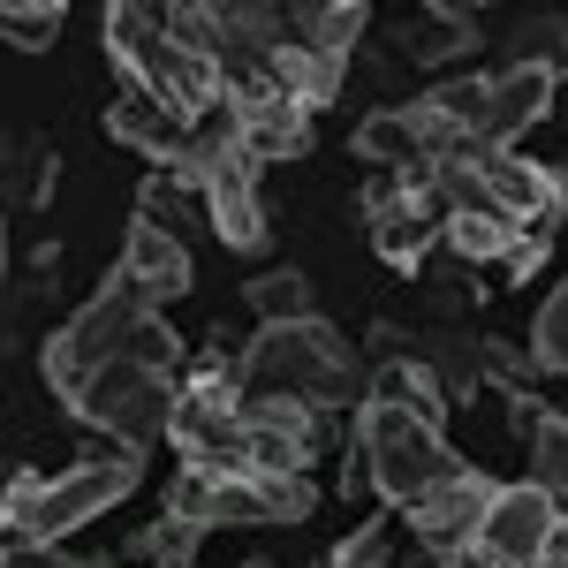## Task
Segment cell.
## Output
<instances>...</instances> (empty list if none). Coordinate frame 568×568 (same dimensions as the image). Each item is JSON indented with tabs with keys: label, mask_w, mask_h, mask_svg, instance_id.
<instances>
[{
	"label": "cell",
	"mask_w": 568,
	"mask_h": 568,
	"mask_svg": "<svg viewBox=\"0 0 568 568\" xmlns=\"http://www.w3.org/2000/svg\"><path fill=\"white\" fill-rule=\"evenodd\" d=\"M39 364H45V387L61 394V402H77V394L91 387V372H106V364L175 372L182 342H175V326L160 318V304L136 288L130 273H106V288H99L69 326H53V342H45Z\"/></svg>",
	"instance_id": "cell-1"
},
{
	"label": "cell",
	"mask_w": 568,
	"mask_h": 568,
	"mask_svg": "<svg viewBox=\"0 0 568 568\" xmlns=\"http://www.w3.org/2000/svg\"><path fill=\"white\" fill-rule=\"evenodd\" d=\"M235 372H243L235 409H251V402H304V409H318V417H334V409H364V394H372L364 356H356L326 318L258 326L251 349L235 356Z\"/></svg>",
	"instance_id": "cell-2"
},
{
	"label": "cell",
	"mask_w": 568,
	"mask_h": 568,
	"mask_svg": "<svg viewBox=\"0 0 568 568\" xmlns=\"http://www.w3.org/2000/svg\"><path fill=\"white\" fill-rule=\"evenodd\" d=\"M455 470H470V463L447 447V433H439L433 417H417V409H402V402L364 394L356 433H349V478H342V485H372L379 500L409 508L425 485L455 478Z\"/></svg>",
	"instance_id": "cell-3"
},
{
	"label": "cell",
	"mask_w": 568,
	"mask_h": 568,
	"mask_svg": "<svg viewBox=\"0 0 568 568\" xmlns=\"http://www.w3.org/2000/svg\"><path fill=\"white\" fill-rule=\"evenodd\" d=\"M175 372H152V364H106V372H91V387L69 402L77 417H84L91 433H106L122 455L144 463V447H160V439H175Z\"/></svg>",
	"instance_id": "cell-4"
},
{
	"label": "cell",
	"mask_w": 568,
	"mask_h": 568,
	"mask_svg": "<svg viewBox=\"0 0 568 568\" xmlns=\"http://www.w3.org/2000/svg\"><path fill=\"white\" fill-rule=\"evenodd\" d=\"M136 478H144V463H136V455H122V447H99V455H84L77 470L45 478L39 508L23 516V530H16L8 546H23V538H45V546H53L61 530H77V524H91V516H106L114 500H130Z\"/></svg>",
	"instance_id": "cell-5"
},
{
	"label": "cell",
	"mask_w": 568,
	"mask_h": 568,
	"mask_svg": "<svg viewBox=\"0 0 568 568\" xmlns=\"http://www.w3.org/2000/svg\"><path fill=\"white\" fill-rule=\"evenodd\" d=\"M554 530H561V500L546 493V485H500L493 493V508H485L478 524V554L500 568H524V561H546V546H554Z\"/></svg>",
	"instance_id": "cell-6"
},
{
	"label": "cell",
	"mask_w": 568,
	"mask_h": 568,
	"mask_svg": "<svg viewBox=\"0 0 568 568\" xmlns=\"http://www.w3.org/2000/svg\"><path fill=\"white\" fill-rule=\"evenodd\" d=\"M493 493H500V485L485 478V470H455V478L425 485V493L409 500V530H417V546H425L433 561L470 554V546H478L485 508H493Z\"/></svg>",
	"instance_id": "cell-7"
},
{
	"label": "cell",
	"mask_w": 568,
	"mask_h": 568,
	"mask_svg": "<svg viewBox=\"0 0 568 568\" xmlns=\"http://www.w3.org/2000/svg\"><path fill=\"white\" fill-rule=\"evenodd\" d=\"M546 106H554V77H546V69H500V77H493V99H485L478 144L485 152H508L524 130L546 122Z\"/></svg>",
	"instance_id": "cell-8"
},
{
	"label": "cell",
	"mask_w": 568,
	"mask_h": 568,
	"mask_svg": "<svg viewBox=\"0 0 568 568\" xmlns=\"http://www.w3.org/2000/svg\"><path fill=\"white\" fill-rule=\"evenodd\" d=\"M114 273H130L136 288L152 296V304H175L182 288H190V251H182L175 227H160V220H130V243H122V265Z\"/></svg>",
	"instance_id": "cell-9"
},
{
	"label": "cell",
	"mask_w": 568,
	"mask_h": 568,
	"mask_svg": "<svg viewBox=\"0 0 568 568\" xmlns=\"http://www.w3.org/2000/svg\"><path fill=\"white\" fill-rule=\"evenodd\" d=\"M235 114V106H227ZM235 144L251 152V160H304L311 152V114L296 106V99H273V106H243L235 114Z\"/></svg>",
	"instance_id": "cell-10"
},
{
	"label": "cell",
	"mask_w": 568,
	"mask_h": 568,
	"mask_svg": "<svg viewBox=\"0 0 568 568\" xmlns=\"http://www.w3.org/2000/svg\"><path fill=\"white\" fill-rule=\"evenodd\" d=\"M372 31V8H356V0H311V8H288V45H304V53H334V61H349L356 45Z\"/></svg>",
	"instance_id": "cell-11"
},
{
	"label": "cell",
	"mask_w": 568,
	"mask_h": 568,
	"mask_svg": "<svg viewBox=\"0 0 568 568\" xmlns=\"http://www.w3.org/2000/svg\"><path fill=\"white\" fill-rule=\"evenodd\" d=\"M470 45H478V23H470V8H433V16H417V23H402V31H394V53H402L409 69L463 61Z\"/></svg>",
	"instance_id": "cell-12"
},
{
	"label": "cell",
	"mask_w": 568,
	"mask_h": 568,
	"mask_svg": "<svg viewBox=\"0 0 568 568\" xmlns=\"http://www.w3.org/2000/svg\"><path fill=\"white\" fill-rule=\"evenodd\" d=\"M500 69H546L554 84L568 77V16L561 8H538V16H524L516 31H508V61Z\"/></svg>",
	"instance_id": "cell-13"
},
{
	"label": "cell",
	"mask_w": 568,
	"mask_h": 568,
	"mask_svg": "<svg viewBox=\"0 0 568 568\" xmlns=\"http://www.w3.org/2000/svg\"><path fill=\"white\" fill-rule=\"evenodd\" d=\"M243 304L258 311L265 326H296V318H318V304H311V281L296 273V265H265V273H251Z\"/></svg>",
	"instance_id": "cell-14"
},
{
	"label": "cell",
	"mask_w": 568,
	"mask_h": 568,
	"mask_svg": "<svg viewBox=\"0 0 568 568\" xmlns=\"http://www.w3.org/2000/svg\"><path fill=\"white\" fill-rule=\"evenodd\" d=\"M372 394L379 402H402V409H417V417H447V394H439V379L417 364V356H379V372H372Z\"/></svg>",
	"instance_id": "cell-15"
},
{
	"label": "cell",
	"mask_w": 568,
	"mask_h": 568,
	"mask_svg": "<svg viewBox=\"0 0 568 568\" xmlns=\"http://www.w3.org/2000/svg\"><path fill=\"white\" fill-rule=\"evenodd\" d=\"M516 243H524V235H516L500 213H455L447 220V251H455L463 265H508Z\"/></svg>",
	"instance_id": "cell-16"
},
{
	"label": "cell",
	"mask_w": 568,
	"mask_h": 568,
	"mask_svg": "<svg viewBox=\"0 0 568 568\" xmlns=\"http://www.w3.org/2000/svg\"><path fill=\"white\" fill-rule=\"evenodd\" d=\"M530 485L568 500V409H538L530 417Z\"/></svg>",
	"instance_id": "cell-17"
},
{
	"label": "cell",
	"mask_w": 568,
	"mask_h": 568,
	"mask_svg": "<svg viewBox=\"0 0 568 568\" xmlns=\"http://www.w3.org/2000/svg\"><path fill=\"white\" fill-rule=\"evenodd\" d=\"M425 106H433L447 130H463V136H478V122H485V99H493V77H447V84H433V91H417Z\"/></svg>",
	"instance_id": "cell-18"
},
{
	"label": "cell",
	"mask_w": 568,
	"mask_h": 568,
	"mask_svg": "<svg viewBox=\"0 0 568 568\" xmlns=\"http://www.w3.org/2000/svg\"><path fill=\"white\" fill-rule=\"evenodd\" d=\"M197 546H205V524H190V516H175V508H168L160 524L136 530V554H144L152 568H190V561H197Z\"/></svg>",
	"instance_id": "cell-19"
},
{
	"label": "cell",
	"mask_w": 568,
	"mask_h": 568,
	"mask_svg": "<svg viewBox=\"0 0 568 568\" xmlns=\"http://www.w3.org/2000/svg\"><path fill=\"white\" fill-rule=\"evenodd\" d=\"M45 190H53V144L16 136L8 144V205H45Z\"/></svg>",
	"instance_id": "cell-20"
},
{
	"label": "cell",
	"mask_w": 568,
	"mask_h": 568,
	"mask_svg": "<svg viewBox=\"0 0 568 568\" xmlns=\"http://www.w3.org/2000/svg\"><path fill=\"white\" fill-rule=\"evenodd\" d=\"M61 23H69L61 0H31V8L8 0V8H0V31H8V45H23V53H45V45L61 39Z\"/></svg>",
	"instance_id": "cell-21"
},
{
	"label": "cell",
	"mask_w": 568,
	"mask_h": 568,
	"mask_svg": "<svg viewBox=\"0 0 568 568\" xmlns=\"http://www.w3.org/2000/svg\"><path fill=\"white\" fill-rule=\"evenodd\" d=\"M530 356H538V372H554V379H568V281L546 296V311H538V334H530Z\"/></svg>",
	"instance_id": "cell-22"
},
{
	"label": "cell",
	"mask_w": 568,
	"mask_h": 568,
	"mask_svg": "<svg viewBox=\"0 0 568 568\" xmlns=\"http://www.w3.org/2000/svg\"><path fill=\"white\" fill-rule=\"evenodd\" d=\"M318 568H394V546H387V524H356L334 554Z\"/></svg>",
	"instance_id": "cell-23"
},
{
	"label": "cell",
	"mask_w": 568,
	"mask_h": 568,
	"mask_svg": "<svg viewBox=\"0 0 568 568\" xmlns=\"http://www.w3.org/2000/svg\"><path fill=\"white\" fill-rule=\"evenodd\" d=\"M8 568H77L61 546H45V538H23V546H8Z\"/></svg>",
	"instance_id": "cell-24"
},
{
	"label": "cell",
	"mask_w": 568,
	"mask_h": 568,
	"mask_svg": "<svg viewBox=\"0 0 568 568\" xmlns=\"http://www.w3.org/2000/svg\"><path fill=\"white\" fill-rule=\"evenodd\" d=\"M546 561H554V568H568V516H561V530H554V546H546Z\"/></svg>",
	"instance_id": "cell-25"
},
{
	"label": "cell",
	"mask_w": 568,
	"mask_h": 568,
	"mask_svg": "<svg viewBox=\"0 0 568 568\" xmlns=\"http://www.w3.org/2000/svg\"><path fill=\"white\" fill-rule=\"evenodd\" d=\"M439 568H500V561H485L478 546H470V554H447V561H439Z\"/></svg>",
	"instance_id": "cell-26"
},
{
	"label": "cell",
	"mask_w": 568,
	"mask_h": 568,
	"mask_svg": "<svg viewBox=\"0 0 568 568\" xmlns=\"http://www.w3.org/2000/svg\"><path fill=\"white\" fill-rule=\"evenodd\" d=\"M524 568H554V561H524Z\"/></svg>",
	"instance_id": "cell-27"
},
{
	"label": "cell",
	"mask_w": 568,
	"mask_h": 568,
	"mask_svg": "<svg viewBox=\"0 0 568 568\" xmlns=\"http://www.w3.org/2000/svg\"><path fill=\"white\" fill-rule=\"evenodd\" d=\"M243 568H273V561H243Z\"/></svg>",
	"instance_id": "cell-28"
}]
</instances>
